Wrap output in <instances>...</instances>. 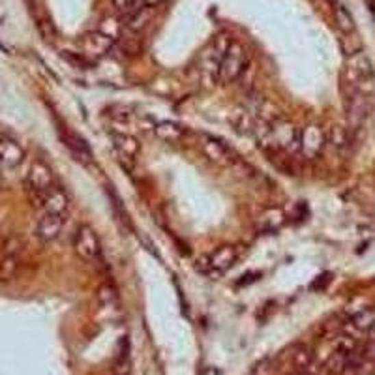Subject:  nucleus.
Masks as SVG:
<instances>
[{"instance_id": "obj_1", "label": "nucleus", "mask_w": 375, "mask_h": 375, "mask_svg": "<svg viewBox=\"0 0 375 375\" xmlns=\"http://www.w3.org/2000/svg\"><path fill=\"white\" fill-rule=\"evenodd\" d=\"M73 250L85 263H90V265L104 263V250H101L98 233L94 231V227L86 223L79 226L73 234Z\"/></svg>"}, {"instance_id": "obj_2", "label": "nucleus", "mask_w": 375, "mask_h": 375, "mask_svg": "<svg viewBox=\"0 0 375 375\" xmlns=\"http://www.w3.org/2000/svg\"><path fill=\"white\" fill-rule=\"evenodd\" d=\"M248 66V53L244 49V45L239 42H231L229 49L221 58L218 68V79L221 83H233L241 77L244 70Z\"/></svg>"}, {"instance_id": "obj_3", "label": "nucleus", "mask_w": 375, "mask_h": 375, "mask_svg": "<svg viewBox=\"0 0 375 375\" xmlns=\"http://www.w3.org/2000/svg\"><path fill=\"white\" fill-rule=\"evenodd\" d=\"M27 188H29L34 195H43L45 191L51 190L55 186V175L53 171L45 162H34L29 167V173H27Z\"/></svg>"}, {"instance_id": "obj_4", "label": "nucleus", "mask_w": 375, "mask_h": 375, "mask_svg": "<svg viewBox=\"0 0 375 375\" xmlns=\"http://www.w3.org/2000/svg\"><path fill=\"white\" fill-rule=\"evenodd\" d=\"M326 145L325 132L317 124H310L300 132V150L306 158H317Z\"/></svg>"}, {"instance_id": "obj_5", "label": "nucleus", "mask_w": 375, "mask_h": 375, "mask_svg": "<svg viewBox=\"0 0 375 375\" xmlns=\"http://www.w3.org/2000/svg\"><path fill=\"white\" fill-rule=\"evenodd\" d=\"M199 149L205 154L210 162L218 163V165H229L233 162V154L231 149H227L226 145L218 139H214L213 135L203 134L199 137Z\"/></svg>"}, {"instance_id": "obj_6", "label": "nucleus", "mask_w": 375, "mask_h": 375, "mask_svg": "<svg viewBox=\"0 0 375 375\" xmlns=\"http://www.w3.org/2000/svg\"><path fill=\"white\" fill-rule=\"evenodd\" d=\"M40 205H42L43 213L58 214V216H66L68 208H70V197L68 193L60 188V186H53L43 195H40Z\"/></svg>"}, {"instance_id": "obj_7", "label": "nucleus", "mask_w": 375, "mask_h": 375, "mask_svg": "<svg viewBox=\"0 0 375 375\" xmlns=\"http://www.w3.org/2000/svg\"><path fill=\"white\" fill-rule=\"evenodd\" d=\"M114 40H111L109 36L101 34L99 30L96 32H90V34L83 36V42H81V49H83V55L90 58H99L106 57L109 51L113 49Z\"/></svg>"}, {"instance_id": "obj_8", "label": "nucleus", "mask_w": 375, "mask_h": 375, "mask_svg": "<svg viewBox=\"0 0 375 375\" xmlns=\"http://www.w3.org/2000/svg\"><path fill=\"white\" fill-rule=\"evenodd\" d=\"M64 221H66L64 216L43 213V216L38 221V226H36V237L42 242L57 241L60 233H62Z\"/></svg>"}, {"instance_id": "obj_9", "label": "nucleus", "mask_w": 375, "mask_h": 375, "mask_svg": "<svg viewBox=\"0 0 375 375\" xmlns=\"http://www.w3.org/2000/svg\"><path fill=\"white\" fill-rule=\"evenodd\" d=\"M237 261H239V248H234V246H221L213 255H208L206 269L210 270V272H216V274H221V272L231 269Z\"/></svg>"}, {"instance_id": "obj_10", "label": "nucleus", "mask_w": 375, "mask_h": 375, "mask_svg": "<svg viewBox=\"0 0 375 375\" xmlns=\"http://www.w3.org/2000/svg\"><path fill=\"white\" fill-rule=\"evenodd\" d=\"M25 160V149L14 139H0V169H14Z\"/></svg>"}, {"instance_id": "obj_11", "label": "nucleus", "mask_w": 375, "mask_h": 375, "mask_svg": "<svg viewBox=\"0 0 375 375\" xmlns=\"http://www.w3.org/2000/svg\"><path fill=\"white\" fill-rule=\"evenodd\" d=\"M113 147L119 152V156L124 158V160H130V162H134L135 158L139 156V152H141L139 141L130 134H113Z\"/></svg>"}, {"instance_id": "obj_12", "label": "nucleus", "mask_w": 375, "mask_h": 375, "mask_svg": "<svg viewBox=\"0 0 375 375\" xmlns=\"http://www.w3.org/2000/svg\"><path fill=\"white\" fill-rule=\"evenodd\" d=\"M356 349V347H354ZM354 349L351 351H347V349H336L330 356H328V361H326L325 368L328 374L332 375H341L349 372V366H351V353H353Z\"/></svg>"}, {"instance_id": "obj_13", "label": "nucleus", "mask_w": 375, "mask_h": 375, "mask_svg": "<svg viewBox=\"0 0 375 375\" xmlns=\"http://www.w3.org/2000/svg\"><path fill=\"white\" fill-rule=\"evenodd\" d=\"M64 143H66V147L71 150V154L75 156L77 162L85 163V165L93 163V152H90L88 145H86L79 135L68 132V134L64 135Z\"/></svg>"}, {"instance_id": "obj_14", "label": "nucleus", "mask_w": 375, "mask_h": 375, "mask_svg": "<svg viewBox=\"0 0 375 375\" xmlns=\"http://www.w3.org/2000/svg\"><path fill=\"white\" fill-rule=\"evenodd\" d=\"M259 122H261V119H257L248 111H234V114L231 117V124L239 134L255 135L257 128H259Z\"/></svg>"}, {"instance_id": "obj_15", "label": "nucleus", "mask_w": 375, "mask_h": 375, "mask_svg": "<svg viewBox=\"0 0 375 375\" xmlns=\"http://www.w3.org/2000/svg\"><path fill=\"white\" fill-rule=\"evenodd\" d=\"M154 132H156V135L160 139H163V141L167 143H180L186 137V134H188L186 128L178 126V124L169 121L160 122V124L154 128Z\"/></svg>"}, {"instance_id": "obj_16", "label": "nucleus", "mask_w": 375, "mask_h": 375, "mask_svg": "<svg viewBox=\"0 0 375 375\" xmlns=\"http://www.w3.org/2000/svg\"><path fill=\"white\" fill-rule=\"evenodd\" d=\"M152 14H154V10L149 6H141L139 10H135L130 15H126V27L128 30H132V32H139L143 30L152 19Z\"/></svg>"}, {"instance_id": "obj_17", "label": "nucleus", "mask_w": 375, "mask_h": 375, "mask_svg": "<svg viewBox=\"0 0 375 375\" xmlns=\"http://www.w3.org/2000/svg\"><path fill=\"white\" fill-rule=\"evenodd\" d=\"M283 221H285V214L280 210V208H270L267 213H263L257 219V227L261 229V231H276L280 227L283 226Z\"/></svg>"}, {"instance_id": "obj_18", "label": "nucleus", "mask_w": 375, "mask_h": 375, "mask_svg": "<svg viewBox=\"0 0 375 375\" xmlns=\"http://www.w3.org/2000/svg\"><path fill=\"white\" fill-rule=\"evenodd\" d=\"M375 310L374 308H362L361 312H356L349 321V328H353L356 332H368L370 326L374 325Z\"/></svg>"}, {"instance_id": "obj_19", "label": "nucleus", "mask_w": 375, "mask_h": 375, "mask_svg": "<svg viewBox=\"0 0 375 375\" xmlns=\"http://www.w3.org/2000/svg\"><path fill=\"white\" fill-rule=\"evenodd\" d=\"M334 14H336V23H338V27L343 34H353L354 32V21L351 14L347 12L346 6H341V4H336L334 6Z\"/></svg>"}, {"instance_id": "obj_20", "label": "nucleus", "mask_w": 375, "mask_h": 375, "mask_svg": "<svg viewBox=\"0 0 375 375\" xmlns=\"http://www.w3.org/2000/svg\"><path fill=\"white\" fill-rule=\"evenodd\" d=\"M326 141H330V145H334V149L343 150L349 145V132H347L346 128L332 126L330 135L326 137Z\"/></svg>"}, {"instance_id": "obj_21", "label": "nucleus", "mask_w": 375, "mask_h": 375, "mask_svg": "<svg viewBox=\"0 0 375 375\" xmlns=\"http://www.w3.org/2000/svg\"><path fill=\"white\" fill-rule=\"evenodd\" d=\"M15 270H17V257H15V254H8L0 261V278L2 280H10V278H14Z\"/></svg>"}, {"instance_id": "obj_22", "label": "nucleus", "mask_w": 375, "mask_h": 375, "mask_svg": "<svg viewBox=\"0 0 375 375\" xmlns=\"http://www.w3.org/2000/svg\"><path fill=\"white\" fill-rule=\"evenodd\" d=\"M98 30L101 34L109 36L111 40H117V38L121 36V23L117 21V19H113V17H107V19H104V21L99 23Z\"/></svg>"}, {"instance_id": "obj_23", "label": "nucleus", "mask_w": 375, "mask_h": 375, "mask_svg": "<svg viewBox=\"0 0 375 375\" xmlns=\"http://www.w3.org/2000/svg\"><path fill=\"white\" fill-rule=\"evenodd\" d=\"M111 4H113V8L119 14L124 15H130L132 12H135V10H139L141 6H145L143 0H111Z\"/></svg>"}, {"instance_id": "obj_24", "label": "nucleus", "mask_w": 375, "mask_h": 375, "mask_svg": "<svg viewBox=\"0 0 375 375\" xmlns=\"http://www.w3.org/2000/svg\"><path fill=\"white\" fill-rule=\"evenodd\" d=\"M160 2H162V0H143V4L149 8H154L156 4H160Z\"/></svg>"}, {"instance_id": "obj_25", "label": "nucleus", "mask_w": 375, "mask_h": 375, "mask_svg": "<svg viewBox=\"0 0 375 375\" xmlns=\"http://www.w3.org/2000/svg\"><path fill=\"white\" fill-rule=\"evenodd\" d=\"M368 334H370V341H372V343H375V321H374V325L370 326Z\"/></svg>"}, {"instance_id": "obj_26", "label": "nucleus", "mask_w": 375, "mask_h": 375, "mask_svg": "<svg viewBox=\"0 0 375 375\" xmlns=\"http://www.w3.org/2000/svg\"><path fill=\"white\" fill-rule=\"evenodd\" d=\"M370 10H372V15H374L375 19V0H370Z\"/></svg>"}, {"instance_id": "obj_27", "label": "nucleus", "mask_w": 375, "mask_h": 375, "mask_svg": "<svg viewBox=\"0 0 375 375\" xmlns=\"http://www.w3.org/2000/svg\"><path fill=\"white\" fill-rule=\"evenodd\" d=\"M111 375H117V374H111Z\"/></svg>"}]
</instances>
